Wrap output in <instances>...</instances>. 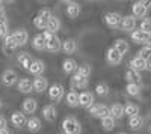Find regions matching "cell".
Segmentation results:
<instances>
[{"instance_id": "cell-1", "label": "cell", "mask_w": 151, "mask_h": 134, "mask_svg": "<svg viewBox=\"0 0 151 134\" xmlns=\"http://www.w3.org/2000/svg\"><path fill=\"white\" fill-rule=\"evenodd\" d=\"M62 131L64 134H80L82 133V124L77 118L68 116L62 120Z\"/></svg>"}, {"instance_id": "cell-2", "label": "cell", "mask_w": 151, "mask_h": 134, "mask_svg": "<svg viewBox=\"0 0 151 134\" xmlns=\"http://www.w3.org/2000/svg\"><path fill=\"white\" fill-rule=\"evenodd\" d=\"M150 6H151V0H148V2H144V0H141V2H134L133 6H132L133 17L134 18H144V17H147Z\"/></svg>"}, {"instance_id": "cell-3", "label": "cell", "mask_w": 151, "mask_h": 134, "mask_svg": "<svg viewBox=\"0 0 151 134\" xmlns=\"http://www.w3.org/2000/svg\"><path fill=\"white\" fill-rule=\"evenodd\" d=\"M89 113L92 118H98V119H104L107 116H110V110L106 104H101V103H97L94 104L91 108H89Z\"/></svg>"}, {"instance_id": "cell-4", "label": "cell", "mask_w": 151, "mask_h": 134, "mask_svg": "<svg viewBox=\"0 0 151 134\" xmlns=\"http://www.w3.org/2000/svg\"><path fill=\"white\" fill-rule=\"evenodd\" d=\"M48 96H50V100L55 101V103H59L62 98L65 96V89L62 84L59 83H53L52 86L48 88Z\"/></svg>"}, {"instance_id": "cell-5", "label": "cell", "mask_w": 151, "mask_h": 134, "mask_svg": "<svg viewBox=\"0 0 151 134\" xmlns=\"http://www.w3.org/2000/svg\"><path fill=\"white\" fill-rule=\"evenodd\" d=\"M0 80H2L3 86L11 88V86H14V84H17L20 78H18V74H17L14 69H5L2 77H0Z\"/></svg>"}, {"instance_id": "cell-6", "label": "cell", "mask_w": 151, "mask_h": 134, "mask_svg": "<svg viewBox=\"0 0 151 134\" xmlns=\"http://www.w3.org/2000/svg\"><path fill=\"white\" fill-rule=\"evenodd\" d=\"M121 21H122V17L118 12H107L104 15V23L110 29H118L121 26Z\"/></svg>"}, {"instance_id": "cell-7", "label": "cell", "mask_w": 151, "mask_h": 134, "mask_svg": "<svg viewBox=\"0 0 151 134\" xmlns=\"http://www.w3.org/2000/svg\"><path fill=\"white\" fill-rule=\"evenodd\" d=\"M45 50L50 53H58L62 50V41L58 38V35H52L48 39H45Z\"/></svg>"}, {"instance_id": "cell-8", "label": "cell", "mask_w": 151, "mask_h": 134, "mask_svg": "<svg viewBox=\"0 0 151 134\" xmlns=\"http://www.w3.org/2000/svg\"><path fill=\"white\" fill-rule=\"evenodd\" d=\"M11 124L14 125L15 128H23V127H26V124H27V118H26V115H24L23 112L17 110V112H14L11 115Z\"/></svg>"}, {"instance_id": "cell-9", "label": "cell", "mask_w": 151, "mask_h": 134, "mask_svg": "<svg viewBox=\"0 0 151 134\" xmlns=\"http://www.w3.org/2000/svg\"><path fill=\"white\" fill-rule=\"evenodd\" d=\"M79 105H82V107L89 110V108L94 105V95L89 91H85V92L79 93Z\"/></svg>"}, {"instance_id": "cell-10", "label": "cell", "mask_w": 151, "mask_h": 134, "mask_svg": "<svg viewBox=\"0 0 151 134\" xmlns=\"http://www.w3.org/2000/svg\"><path fill=\"white\" fill-rule=\"evenodd\" d=\"M122 57L124 56H121L113 47H110L109 50L106 51V60H107L109 65H119L122 62Z\"/></svg>"}, {"instance_id": "cell-11", "label": "cell", "mask_w": 151, "mask_h": 134, "mask_svg": "<svg viewBox=\"0 0 151 134\" xmlns=\"http://www.w3.org/2000/svg\"><path fill=\"white\" fill-rule=\"evenodd\" d=\"M17 60H18L20 66H21L23 69H26V71H29V69H30V66H32V63H33L32 56H30L29 53H26V51L18 53V54H17Z\"/></svg>"}, {"instance_id": "cell-12", "label": "cell", "mask_w": 151, "mask_h": 134, "mask_svg": "<svg viewBox=\"0 0 151 134\" xmlns=\"http://www.w3.org/2000/svg\"><path fill=\"white\" fill-rule=\"evenodd\" d=\"M130 69L137 71V72L145 71V69H148V62H147L145 59L139 57V56H134V57L130 60Z\"/></svg>"}, {"instance_id": "cell-13", "label": "cell", "mask_w": 151, "mask_h": 134, "mask_svg": "<svg viewBox=\"0 0 151 134\" xmlns=\"http://www.w3.org/2000/svg\"><path fill=\"white\" fill-rule=\"evenodd\" d=\"M121 30L122 32H133L136 29V18L133 15H127V17H122L121 21Z\"/></svg>"}, {"instance_id": "cell-14", "label": "cell", "mask_w": 151, "mask_h": 134, "mask_svg": "<svg viewBox=\"0 0 151 134\" xmlns=\"http://www.w3.org/2000/svg\"><path fill=\"white\" fill-rule=\"evenodd\" d=\"M42 118L45 120H48V122H52V120H55L58 118V110L56 107L53 104H47L42 107Z\"/></svg>"}, {"instance_id": "cell-15", "label": "cell", "mask_w": 151, "mask_h": 134, "mask_svg": "<svg viewBox=\"0 0 151 134\" xmlns=\"http://www.w3.org/2000/svg\"><path fill=\"white\" fill-rule=\"evenodd\" d=\"M48 89V80L44 76H40L33 80V91L38 93H42L44 91Z\"/></svg>"}, {"instance_id": "cell-16", "label": "cell", "mask_w": 151, "mask_h": 134, "mask_svg": "<svg viewBox=\"0 0 151 134\" xmlns=\"http://www.w3.org/2000/svg\"><path fill=\"white\" fill-rule=\"evenodd\" d=\"M76 50H77V41L74 38H67L62 42V51L65 54H74Z\"/></svg>"}, {"instance_id": "cell-17", "label": "cell", "mask_w": 151, "mask_h": 134, "mask_svg": "<svg viewBox=\"0 0 151 134\" xmlns=\"http://www.w3.org/2000/svg\"><path fill=\"white\" fill-rule=\"evenodd\" d=\"M12 35H14V38H15L18 47H24V45L27 44V41H29V33H27L26 29H18V30H15Z\"/></svg>"}, {"instance_id": "cell-18", "label": "cell", "mask_w": 151, "mask_h": 134, "mask_svg": "<svg viewBox=\"0 0 151 134\" xmlns=\"http://www.w3.org/2000/svg\"><path fill=\"white\" fill-rule=\"evenodd\" d=\"M17 88L21 93H30L33 91V81L30 78H20L18 83H17Z\"/></svg>"}, {"instance_id": "cell-19", "label": "cell", "mask_w": 151, "mask_h": 134, "mask_svg": "<svg viewBox=\"0 0 151 134\" xmlns=\"http://www.w3.org/2000/svg\"><path fill=\"white\" fill-rule=\"evenodd\" d=\"M38 108V101L35 98H26L23 101V113L33 115Z\"/></svg>"}, {"instance_id": "cell-20", "label": "cell", "mask_w": 151, "mask_h": 134, "mask_svg": "<svg viewBox=\"0 0 151 134\" xmlns=\"http://www.w3.org/2000/svg\"><path fill=\"white\" fill-rule=\"evenodd\" d=\"M44 71H45V63L42 62V60H40V59L33 60V63H32V66H30V69H29L30 74H33V76H36V77L42 76Z\"/></svg>"}, {"instance_id": "cell-21", "label": "cell", "mask_w": 151, "mask_h": 134, "mask_svg": "<svg viewBox=\"0 0 151 134\" xmlns=\"http://www.w3.org/2000/svg\"><path fill=\"white\" fill-rule=\"evenodd\" d=\"M77 68H79L77 62H76L74 59H71V57L65 59L64 62H62V69H64L65 74H74V72L77 71Z\"/></svg>"}, {"instance_id": "cell-22", "label": "cell", "mask_w": 151, "mask_h": 134, "mask_svg": "<svg viewBox=\"0 0 151 134\" xmlns=\"http://www.w3.org/2000/svg\"><path fill=\"white\" fill-rule=\"evenodd\" d=\"M88 84H89V80L88 78H83V77H80L77 74H74L71 77V86L74 89H86Z\"/></svg>"}, {"instance_id": "cell-23", "label": "cell", "mask_w": 151, "mask_h": 134, "mask_svg": "<svg viewBox=\"0 0 151 134\" xmlns=\"http://www.w3.org/2000/svg\"><path fill=\"white\" fill-rule=\"evenodd\" d=\"M27 130L30 133H38L41 128H42V124H41V119L40 118H36V116H30L27 119V124H26Z\"/></svg>"}, {"instance_id": "cell-24", "label": "cell", "mask_w": 151, "mask_h": 134, "mask_svg": "<svg viewBox=\"0 0 151 134\" xmlns=\"http://www.w3.org/2000/svg\"><path fill=\"white\" fill-rule=\"evenodd\" d=\"M109 110H110V116H112L113 119H121V118L125 116V115H124V105L119 104V103L112 104V105L109 107Z\"/></svg>"}, {"instance_id": "cell-25", "label": "cell", "mask_w": 151, "mask_h": 134, "mask_svg": "<svg viewBox=\"0 0 151 134\" xmlns=\"http://www.w3.org/2000/svg\"><path fill=\"white\" fill-rule=\"evenodd\" d=\"M125 80H127V83H134V84H141L142 81V77H141V72L137 71H133V69H127L125 71Z\"/></svg>"}, {"instance_id": "cell-26", "label": "cell", "mask_w": 151, "mask_h": 134, "mask_svg": "<svg viewBox=\"0 0 151 134\" xmlns=\"http://www.w3.org/2000/svg\"><path fill=\"white\" fill-rule=\"evenodd\" d=\"M59 29H60V20L58 18V17H52L48 21H47V27H45V30L47 32H50V33H53V35H56L58 32H59Z\"/></svg>"}, {"instance_id": "cell-27", "label": "cell", "mask_w": 151, "mask_h": 134, "mask_svg": "<svg viewBox=\"0 0 151 134\" xmlns=\"http://www.w3.org/2000/svg\"><path fill=\"white\" fill-rule=\"evenodd\" d=\"M113 48H115V50H116L121 56H124V54L129 53L130 45H129V42L125 41V39H116L115 42H113Z\"/></svg>"}, {"instance_id": "cell-28", "label": "cell", "mask_w": 151, "mask_h": 134, "mask_svg": "<svg viewBox=\"0 0 151 134\" xmlns=\"http://www.w3.org/2000/svg\"><path fill=\"white\" fill-rule=\"evenodd\" d=\"M130 38H132V41H133L134 44H145V42L148 41L150 36H148L147 33H144L142 30H133V32L130 33Z\"/></svg>"}, {"instance_id": "cell-29", "label": "cell", "mask_w": 151, "mask_h": 134, "mask_svg": "<svg viewBox=\"0 0 151 134\" xmlns=\"http://www.w3.org/2000/svg\"><path fill=\"white\" fill-rule=\"evenodd\" d=\"M67 14L70 18H77L80 15V5L77 2H67Z\"/></svg>"}, {"instance_id": "cell-30", "label": "cell", "mask_w": 151, "mask_h": 134, "mask_svg": "<svg viewBox=\"0 0 151 134\" xmlns=\"http://www.w3.org/2000/svg\"><path fill=\"white\" fill-rule=\"evenodd\" d=\"M129 127L134 131L137 130H141L144 127V118L141 115H137V116H133V118H129Z\"/></svg>"}, {"instance_id": "cell-31", "label": "cell", "mask_w": 151, "mask_h": 134, "mask_svg": "<svg viewBox=\"0 0 151 134\" xmlns=\"http://www.w3.org/2000/svg\"><path fill=\"white\" fill-rule=\"evenodd\" d=\"M32 47L35 48V50H38V51H42V50H45V39H44L42 33H40V35L33 36Z\"/></svg>"}, {"instance_id": "cell-32", "label": "cell", "mask_w": 151, "mask_h": 134, "mask_svg": "<svg viewBox=\"0 0 151 134\" xmlns=\"http://www.w3.org/2000/svg\"><path fill=\"white\" fill-rule=\"evenodd\" d=\"M124 115H127L129 118L137 116V115H139V105L133 104V103H127L124 105Z\"/></svg>"}, {"instance_id": "cell-33", "label": "cell", "mask_w": 151, "mask_h": 134, "mask_svg": "<svg viewBox=\"0 0 151 134\" xmlns=\"http://www.w3.org/2000/svg\"><path fill=\"white\" fill-rule=\"evenodd\" d=\"M65 100H67V104L70 107H79V93L76 91H70L65 95Z\"/></svg>"}, {"instance_id": "cell-34", "label": "cell", "mask_w": 151, "mask_h": 134, "mask_svg": "<svg viewBox=\"0 0 151 134\" xmlns=\"http://www.w3.org/2000/svg\"><path fill=\"white\" fill-rule=\"evenodd\" d=\"M91 72H92V69H91V65L83 63V65H80V66L77 68V71H76V74H77V76H80V77H83V78H89Z\"/></svg>"}, {"instance_id": "cell-35", "label": "cell", "mask_w": 151, "mask_h": 134, "mask_svg": "<svg viewBox=\"0 0 151 134\" xmlns=\"http://www.w3.org/2000/svg\"><path fill=\"white\" fill-rule=\"evenodd\" d=\"M125 92H127L130 96H137L141 93V84L127 83V86H125Z\"/></svg>"}, {"instance_id": "cell-36", "label": "cell", "mask_w": 151, "mask_h": 134, "mask_svg": "<svg viewBox=\"0 0 151 134\" xmlns=\"http://www.w3.org/2000/svg\"><path fill=\"white\" fill-rule=\"evenodd\" d=\"M101 127L104 131H112L113 128H115V119H113L112 116H107L104 119H101Z\"/></svg>"}, {"instance_id": "cell-37", "label": "cell", "mask_w": 151, "mask_h": 134, "mask_svg": "<svg viewBox=\"0 0 151 134\" xmlns=\"http://www.w3.org/2000/svg\"><path fill=\"white\" fill-rule=\"evenodd\" d=\"M5 48L6 50H15V48H18V44L14 38V35H8L5 38Z\"/></svg>"}, {"instance_id": "cell-38", "label": "cell", "mask_w": 151, "mask_h": 134, "mask_svg": "<svg viewBox=\"0 0 151 134\" xmlns=\"http://www.w3.org/2000/svg\"><path fill=\"white\" fill-rule=\"evenodd\" d=\"M95 93L100 95V96H106L109 95V86L106 83H98L97 86H95Z\"/></svg>"}, {"instance_id": "cell-39", "label": "cell", "mask_w": 151, "mask_h": 134, "mask_svg": "<svg viewBox=\"0 0 151 134\" xmlns=\"http://www.w3.org/2000/svg\"><path fill=\"white\" fill-rule=\"evenodd\" d=\"M139 30H142L144 33H147L148 36H151V18H144L142 20Z\"/></svg>"}, {"instance_id": "cell-40", "label": "cell", "mask_w": 151, "mask_h": 134, "mask_svg": "<svg viewBox=\"0 0 151 134\" xmlns=\"http://www.w3.org/2000/svg\"><path fill=\"white\" fill-rule=\"evenodd\" d=\"M33 26H35L36 29H40V30H45V27H47V21H45L42 17L36 15V17L33 18Z\"/></svg>"}, {"instance_id": "cell-41", "label": "cell", "mask_w": 151, "mask_h": 134, "mask_svg": "<svg viewBox=\"0 0 151 134\" xmlns=\"http://www.w3.org/2000/svg\"><path fill=\"white\" fill-rule=\"evenodd\" d=\"M9 35V26H8V21L6 20H2L0 21V38H6Z\"/></svg>"}, {"instance_id": "cell-42", "label": "cell", "mask_w": 151, "mask_h": 134, "mask_svg": "<svg viewBox=\"0 0 151 134\" xmlns=\"http://www.w3.org/2000/svg\"><path fill=\"white\" fill-rule=\"evenodd\" d=\"M137 56L145 59L147 62H150V60H151V50H148L147 47H142L141 50H139V53H137Z\"/></svg>"}, {"instance_id": "cell-43", "label": "cell", "mask_w": 151, "mask_h": 134, "mask_svg": "<svg viewBox=\"0 0 151 134\" xmlns=\"http://www.w3.org/2000/svg\"><path fill=\"white\" fill-rule=\"evenodd\" d=\"M38 15H40V17H42L45 21H48L50 18L53 17V14H52V11H50V9H41V11H40V14H38Z\"/></svg>"}, {"instance_id": "cell-44", "label": "cell", "mask_w": 151, "mask_h": 134, "mask_svg": "<svg viewBox=\"0 0 151 134\" xmlns=\"http://www.w3.org/2000/svg\"><path fill=\"white\" fill-rule=\"evenodd\" d=\"M6 127H8V120H6V118H5V116H0V131L6 130Z\"/></svg>"}, {"instance_id": "cell-45", "label": "cell", "mask_w": 151, "mask_h": 134, "mask_svg": "<svg viewBox=\"0 0 151 134\" xmlns=\"http://www.w3.org/2000/svg\"><path fill=\"white\" fill-rule=\"evenodd\" d=\"M144 47H147L148 50H151V36H150V38H148V41L145 42V45H144Z\"/></svg>"}, {"instance_id": "cell-46", "label": "cell", "mask_w": 151, "mask_h": 134, "mask_svg": "<svg viewBox=\"0 0 151 134\" xmlns=\"http://www.w3.org/2000/svg\"><path fill=\"white\" fill-rule=\"evenodd\" d=\"M5 14V3L3 2H0V15Z\"/></svg>"}, {"instance_id": "cell-47", "label": "cell", "mask_w": 151, "mask_h": 134, "mask_svg": "<svg viewBox=\"0 0 151 134\" xmlns=\"http://www.w3.org/2000/svg\"><path fill=\"white\" fill-rule=\"evenodd\" d=\"M0 134H9V131L8 130H3V131H0Z\"/></svg>"}, {"instance_id": "cell-48", "label": "cell", "mask_w": 151, "mask_h": 134, "mask_svg": "<svg viewBox=\"0 0 151 134\" xmlns=\"http://www.w3.org/2000/svg\"><path fill=\"white\" fill-rule=\"evenodd\" d=\"M148 71H151V60L148 62Z\"/></svg>"}, {"instance_id": "cell-49", "label": "cell", "mask_w": 151, "mask_h": 134, "mask_svg": "<svg viewBox=\"0 0 151 134\" xmlns=\"http://www.w3.org/2000/svg\"><path fill=\"white\" fill-rule=\"evenodd\" d=\"M118 134H127V133H118Z\"/></svg>"}, {"instance_id": "cell-50", "label": "cell", "mask_w": 151, "mask_h": 134, "mask_svg": "<svg viewBox=\"0 0 151 134\" xmlns=\"http://www.w3.org/2000/svg\"><path fill=\"white\" fill-rule=\"evenodd\" d=\"M0 107H2V100H0Z\"/></svg>"}, {"instance_id": "cell-51", "label": "cell", "mask_w": 151, "mask_h": 134, "mask_svg": "<svg viewBox=\"0 0 151 134\" xmlns=\"http://www.w3.org/2000/svg\"><path fill=\"white\" fill-rule=\"evenodd\" d=\"M150 133H151V127H150Z\"/></svg>"}]
</instances>
